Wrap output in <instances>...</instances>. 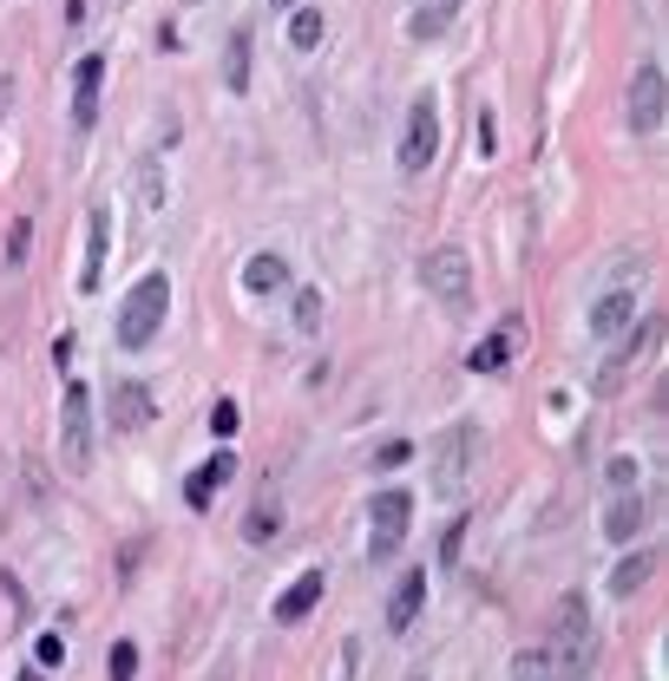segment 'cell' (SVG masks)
<instances>
[{"label": "cell", "mask_w": 669, "mask_h": 681, "mask_svg": "<svg viewBox=\"0 0 669 681\" xmlns=\"http://www.w3.org/2000/svg\"><path fill=\"white\" fill-rule=\"evenodd\" d=\"M551 669L558 681H585L597 669V622H591V603L585 597H565L558 603V622H551Z\"/></svg>", "instance_id": "obj_1"}, {"label": "cell", "mask_w": 669, "mask_h": 681, "mask_svg": "<svg viewBox=\"0 0 669 681\" xmlns=\"http://www.w3.org/2000/svg\"><path fill=\"white\" fill-rule=\"evenodd\" d=\"M164 315H171V275L151 270L132 282V295L119 308V347H151L158 328H164Z\"/></svg>", "instance_id": "obj_2"}, {"label": "cell", "mask_w": 669, "mask_h": 681, "mask_svg": "<svg viewBox=\"0 0 669 681\" xmlns=\"http://www.w3.org/2000/svg\"><path fill=\"white\" fill-rule=\"evenodd\" d=\"M407 525H414V498L407 491H374L368 498V557L374 563H387V557H401L407 545Z\"/></svg>", "instance_id": "obj_3"}, {"label": "cell", "mask_w": 669, "mask_h": 681, "mask_svg": "<svg viewBox=\"0 0 669 681\" xmlns=\"http://www.w3.org/2000/svg\"><path fill=\"white\" fill-rule=\"evenodd\" d=\"M420 282L434 288V302H446V308H466V302H473V263H466V250H453V243L427 250Z\"/></svg>", "instance_id": "obj_4"}, {"label": "cell", "mask_w": 669, "mask_h": 681, "mask_svg": "<svg viewBox=\"0 0 669 681\" xmlns=\"http://www.w3.org/2000/svg\"><path fill=\"white\" fill-rule=\"evenodd\" d=\"M60 466L67 472H85L92 466V400H85V387H67V400H60Z\"/></svg>", "instance_id": "obj_5"}, {"label": "cell", "mask_w": 669, "mask_h": 681, "mask_svg": "<svg viewBox=\"0 0 669 681\" xmlns=\"http://www.w3.org/2000/svg\"><path fill=\"white\" fill-rule=\"evenodd\" d=\"M663 112H669V85H663V67L643 60L630 72V132L637 138H657L663 132Z\"/></svg>", "instance_id": "obj_6"}, {"label": "cell", "mask_w": 669, "mask_h": 681, "mask_svg": "<svg viewBox=\"0 0 669 681\" xmlns=\"http://www.w3.org/2000/svg\"><path fill=\"white\" fill-rule=\"evenodd\" d=\"M434 151H440V105H434V92H420V99L407 105V132H401V171H427V164H434Z\"/></svg>", "instance_id": "obj_7"}, {"label": "cell", "mask_w": 669, "mask_h": 681, "mask_svg": "<svg viewBox=\"0 0 669 681\" xmlns=\"http://www.w3.org/2000/svg\"><path fill=\"white\" fill-rule=\"evenodd\" d=\"M643 518H650V498L624 485V491H617V498L604 505V538H610V545H630V538L643 531Z\"/></svg>", "instance_id": "obj_8"}, {"label": "cell", "mask_w": 669, "mask_h": 681, "mask_svg": "<svg viewBox=\"0 0 669 681\" xmlns=\"http://www.w3.org/2000/svg\"><path fill=\"white\" fill-rule=\"evenodd\" d=\"M420 603H427V570H401V583H394V597H387V629L407 636L414 616H420Z\"/></svg>", "instance_id": "obj_9"}, {"label": "cell", "mask_w": 669, "mask_h": 681, "mask_svg": "<svg viewBox=\"0 0 669 681\" xmlns=\"http://www.w3.org/2000/svg\"><path fill=\"white\" fill-rule=\"evenodd\" d=\"M657 563H663L657 550H630V557H617V563H610V603H630V597L657 577Z\"/></svg>", "instance_id": "obj_10"}, {"label": "cell", "mask_w": 669, "mask_h": 681, "mask_svg": "<svg viewBox=\"0 0 669 681\" xmlns=\"http://www.w3.org/2000/svg\"><path fill=\"white\" fill-rule=\"evenodd\" d=\"M99 79H105V60L85 53L73 67V125L79 132H92V119H99Z\"/></svg>", "instance_id": "obj_11"}, {"label": "cell", "mask_w": 669, "mask_h": 681, "mask_svg": "<svg viewBox=\"0 0 669 681\" xmlns=\"http://www.w3.org/2000/svg\"><path fill=\"white\" fill-rule=\"evenodd\" d=\"M230 478H236V453H217L211 466H197V472L184 478V505H191V511H204V505L217 498Z\"/></svg>", "instance_id": "obj_12"}, {"label": "cell", "mask_w": 669, "mask_h": 681, "mask_svg": "<svg viewBox=\"0 0 669 681\" xmlns=\"http://www.w3.org/2000/svg\"><path fill=\"white\" fill-rule=\"evenodd\" d=\"M105 250H112V216H105V210H92V230H85V263H79V288H85V295L105 282Z\"/></svg>", "instance_id": "obj_13"}, {"label": "cell", "mask_w": 669, "mask_h": 681, "mask_svg": "<svg viewBox=\"0 0 669 681\" xmlns=\"http://www.w3.org/2000/svg\"><path fill=\"white\" fill-rule=\"evenodd\" d=\"M151 387H139V380H119L112 387V426L119 433H139V426H151Z\"/></svg>", "instance_id": "obj_14"}, {"label": "cell", "mask_w": 669, "mask_h": 681, "mask_svg": "<svg viewBox=\"0 0 669 681\" xmlns=\"http://www.w3.org/2000/svg\"><path fill=\"white\" fill-rule=\"evenodd\" d=\"M513 347H519V322H506L499 335H486V340H479V347L466 354V367H473V374H499V367L513 360Z\"/></svg>", "instance_id": "obj_15"}, {"label": "cell", "mask_w": 669, "mask_h": 681, "mask_svg": "<svg viewBox=\"0 0 669 681\" xmlns=\"http://www.w3.org/2000/svg\"><path fill=\"white\" fill-rule=\"evenodd\" d=\"M315 603H322V570H302L296 583L276 597V622H302V616L315 610Z\"/></svg>", "instance_id": "obj_16"}, {"label": "cell", "mask_w": 669, "mask_h": 681, "mask_svg": "<svg viewBox=\"0 0 669 681\" xmlns=\"http://www.w3.org/2000/svg\"><path fill=\"white\" fill-rule=\"evenodd\" d=\"M243 288H250V295H276V288H290V263L270 256V250L250 256V263H243Z\"/></svg>", "instance_id": "obj_17"}, {"label": "cell", "mask_w": 669, "mask_h": 681, "mask_svg": "<svg viewBox=\"0 0 669 681\" xmlns=\"http://www.w3.org/2000/svg\"><path fill=\"white\" fill-rule=\"evenodd\" d=\"M322 33H328V20H322L315 7H290V27H283L290 53H308V47H322Z\"/></svg>", "instance_id": "obj_18"}, {"label": "cell", "mask_w": 669, "mask_h": 681, "mask_svg": "<svg viewBox=\"0 0 669 681\" xmlns=\"http://www.w3.org/2000/svg\"><path fill=\"white\" fill-rule=\"evenodd\" d=\"M624 322H630V288H610V295H597V308H591V328L604 340L610 335H624Z\"/></svg>", "instance_id": "obj_19"}, {"label": "cell", "mask_w": 669, "mask_h": 681, "mask_svg": "<svg viewBox=\"0 0 669 681\" xmlns=\"http://www.w3.org/2000/svg\"><path fill=\"white\" fill-rule=\"evenodd\" d=\"M223 85H230V92H243V85H250V27H243V33H230V60H223Z\"/></svg>", "instance_id": "obj_20"}, {"label": "cell", "mask_w": 669, "mask_h": 681, "mask_svg": "<svg viewBox=\"0 0 669 681\" xmlns=\"http://www.w3.org/2000/svg\"><path fill=\"white\" fill-rule=\"evenodd\" d=\"M513 681H558V669H551L545 649H519V655H513Z\"/></svg>", "instance_id": "obj_21"}, {"label": "cell", "mask_w": 669, "mask_h": 681, "mask_svg": "<svg viewBox=\"0 0 669 681\" xmlns=\"http://www.w3.org/2000/svg\"><path fill=\"white\" fill-rule=\"evenodd\" d=\"M414 459V439H381L374 446V472H394V466H407Z\"/></svg>", "instance_id": "obj_22"}, {"label": "cell", "mask_w": 669, "mask_h": 681, "mask_svg": "<svg viewBox=\"0 0 669 681\" xmlns=\"http://www.w3.org/2000/svg\"><path fill=\"white\" fill-rule=\"evenodd\" d=\"M296 328L302 335L322 328V288H296Z\"/></svg>", "instance_id": "obj_23"}, {"label": "cell", "mask_w": 669, "mask_h": 681, "mask_svg": "<svg viewBox=\"0 0 669 681\" xmlns=\"http://www.w3.org/2000/svg\"><path fill=\"white\" fill-rule=\"evenodd\" d=\"M105 675H112V681H132V675H139V642H112V662H105Z\"/></svg>", "instance_id": "obj_24"}, {"label": "cell", "mask_w": 669, "mask_h": 681, "mask_svg": "<svg viewBox=\"0 0 669 681\" xmlns=\"http://www.w3.org/2000/svg\"><path fill=\"white\" fill-rule=\"evenodd\" d=\"M270 531H276V498H263V505L250 511V525H243V538H256V545H263Z\"/></svg>", "instance_id": "obj_25"}, {"label": "cell", "mask_w": 669, "mask_h": 681, "mask_svg": "<svg viewBox=\"0 0 669 681\" xmlns=\"http://www.w3.org/2000/svg\"><path fill=\"white\" fill-rule=\"evenodd\" d=\"M459 538H466V518H453V525L440 531V563L446 570H453V557H459Z\"/></svg>", "instance_id": "obj_26"}, {"label": "cell", "mask_w": 669, "mask_h": 681, "mask_svg": "<svg viewBox=\"0 0 669 681\" xmlns=\"http://www.w3.org/2000/svg\"><path fill=\"white\" fill-rule=\"evenodd\" d=\"M211 433H217V439H230V433H236V407H230V400H217V407H211Z\"/></svg>", "instance_id": "obj_27"}, {"label": "cell", "mask_w": 669, "mask_h": 681, "mask_svg": "<svg viewBox=\"0 0 669 681\" xmlns=\"http://www.w3.org/2000/svg\"><path fill=\"white\" fill-rule=\"evenodd\" d=\"M67 662V642L60 636H40V669H60Z\"/></svg>", "instance_id": "obj_28"}, {"label": "cell", "mask_w": 669, "mask_h": 681, "mask_svg": "<svg viewBox=\"0 0 669 681\" xmlns=\"http://www.w3.org/2000/svg\"><path fill=\"white\" fill-rule=\"evenodd\" d=\"M27 236H33V223H13V243H7L13 263H27Z\"/></svg>", "instance_id": "obj_29"}, {"label": "cell", "mask_w": 669, "mask_h": 681, "mask_svg": "<svg viewBox=\"0 0 669 681\" xmlns=\"http://www.w3.org/2000/svg\"><path fill=\"white\" fill-rule=\"evenodd\" d=\"M440 27H446V13H420V20H414V33H420V40H434Z\"/></svg>", "instance_id": "obj_30"}, {"label": "cell", "mask_w": 669, "mask_h": 681, "mask_svg": "<svg viewBox=\"0 0 669 681\" xmlns=\"http://www.w3.org/2000/svg\"><path fill=\"white\" fill-rule=\"evenodd\" d=\"M276 7H283V13H290V7H302V0H276Z\"/></svg>", "instance_id": "obj_31"}, {"label": "cell", "mask_w": 669, "mask_h": 681, "mask_svg": "<svg viewBox=\"0 0 669 681\" xmlns=\"http://www.w3.org/2000/svg\"><path fill=\"white\" fill-rule=\"evenodd\" d=\"M20 681H40V675H33V669H20Z\"/></svg>", "instance_id": "obj_32"}]
</instances>
